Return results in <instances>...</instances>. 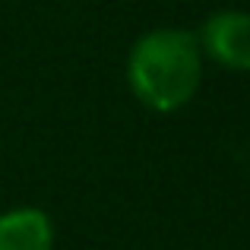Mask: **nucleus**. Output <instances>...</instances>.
<instances>
[{"instance_id":"f03ea898","label":"nucleus","mask_w":250,"mask_h":250,"mask_svg":"<svg viewBox=\"0 0 250 250\" xmlns=\"http://www.w3.org/2000/svg\"><path fill=\"white\" fill-rule=\"evenodd\" d=\"M200 51L225 70H250V13L219 10L203 22Z\"/></svg>"},{"instance_id":"7ed1b4c3","label":"nucleus","mask_w":250,"mask_h":250,"mask_svg":"<svg viewBox=\"0 0 250 250\" xmlns=\"http://www.w3.org/2000/svg\"><path fill=\"white\" fill-rule=\"evenodd\" d=\"M54 247V225L42 209H13L0 215V250H51Z\"/></svg>"},{"instance_id":"f257e3e1","label":"nucleus","mask_w":250,"mask_h":250,"mask_svg":"<svg viewBox=\"0 0 250 250\" xmlns=\"http://www.w3.org/2000/svg\"><path fill=\"white\" fill-rule=\"evenodd\" d=\"M203 51L187 29H152L136 38L127 57V83L146 108L171 114L196 95Z\"/></svg>"}]
</instances>
